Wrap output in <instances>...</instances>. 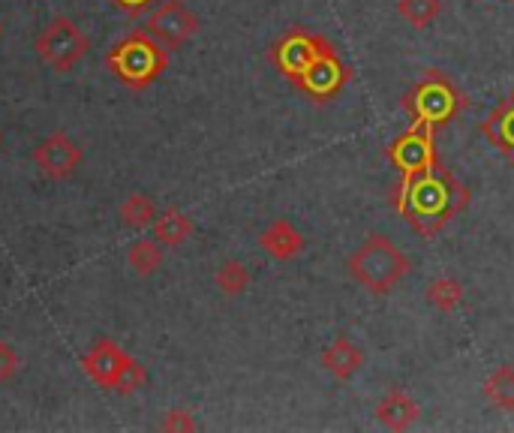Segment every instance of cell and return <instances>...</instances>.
Listing matches in <instances>:
<instances>
[{
    "label": "cell",
    "instance_id": "cell-21",
    "mask_svg": "<svg viewBox=\"0 0 514 433\" xmlns=\"http://www.w3.org/2000/svg\"><path fill=\"white\" fill-rule=\"evenodd\" d=\"M397 13L418 31L430 28L439 13H442V0H397Z\"/></svg>",
    "mask_w": 514,
    "mask_h": 433
},
{
    "label": "cell",
    "instance_id": "cell-23",
    "mask_svg": "<svg viewBox=\"0 0 514 433\" xmlns=\"http://www.w3.org/2000/svg\"><path fill=\"white\" fill-rule=\"evenodd\" d=\"M22 370V358L13 343L0 340V382H13Z\"/></svg>",
    "mask_w": 514,
    "mask_h": 433
},
{
    "label": "cell",
    "instance_id": "cell-24",
    "mask_svg": "<svg viewBox=\"0 0 514 433\" xmlns=\"http://www.w3.org/2000/svg\"><path fill=\"white\" fill-rule=\"evenodd\" d=\"M196 427L199 424H196V418L187 409H169L166 418L160 421V430H169V433H190Z\"/></svg>",
    "mask_w": 514,
    "mask_h": 433
},
{
    "label": "cell",
    "instance_id": "cell-2",
    "mask_svg": "<svg viewBox=\"0 0 514 433\" xmlns=\"http://www.w3.org/2000/svg\"><path fill=\"white\" fill-rule=\"evenodd\" d=\"M400 106L406 109L412 124L436 133V130L448 127L466 109V97L460 94V88L454 85V79L448 73L427 70L400 97Z\"/></svg>",
    "mask_w": 514,
    "mask_h": 433
},
{
    "label": "cell",
    "instance_id": "cell-27",
    "mask_svg": "<svg viewBox=\"0 0 514 433\" xmlns=\"http://www.w3.org/2000/svg\"><path fill=\"white\" fill-rule=\"evenodd\" d=\"M511 4H514V0H511Z\"/></svg>",
    "mask_w": 514,
    "mask_h": 433
},
{
    "label": "cell",
    "instance_id": "cell-4",
    "mask_svg": "<svg viewBox=\"0 0 514 433\" xmlns=\"http://www.w3.org/2000/svg\"><path fill=\"white\" fill-rule=\"evenodd\" d=\"M346 268H349L352 280L358 286H364L367 292L388 295L397 283H403V277L409 274L412 262L388 235H370L349 256Z\"/></svg>",
    "mask_w": 514,
    "mask_h": 433
},
{
    "label": "cell",
    "instance_id": "cell-10",
    "mask_svg": "<svg viewBox=\"0 0 514 433\" xmlns=\"http://www.w3.org/2000/svg\"><path fill=\"white\" fill-rule=\"evenodd\" d=\"M130 361H133V355L124 352L115 340H97L88 349V355L82 358V367L100 388L115 391V385H118V379H121V373L127 370Z\"/></svg>",
    "mask_w": 514,
    "mask_h": 433
},
{
    "label": "cell",
    "instance_id": "cell-6",
    "mask_svg": "<svg viewBox=\"0 0 514 433\" xmlns=\"http://www.w3.org/2000/svg\"><path fill=\"white\" fill-rule=\"evenodd\" d=\"M88 52H91V40L67 16H55L37 37V55L55 73H70L85 61Z\"/></svg>",
    "mask_w": 514,
    "mask_h": 433
},
{
    "label": "cell",
    "instance_id": "cell-25",
    "mask_svg": "<svg viewBox=\"0 0 514 433\" xmlns=\"http://www.w3.org/2000/svg\"><path fill=\"white\" fill-rule=\"evenodd\" d=\"M157 4V0H112V7L115 10H121L124 16H130V19H136V16H142L145 10H151Z\"/></svg>",
    "mask_w": 514,
    "mask_h": 433
},
{
    "label": "cell",
    "instance_id": "cell-16",
    "mask_svg": "<svg viewBox=\"0 0 514 433\" xmlns=\"http://www.w3.org/2000/svg\"><path fill=\"white\" fill-rule=\"evenodd\" d=\"M154 238L166 247H181L190 235H193V220L178 211V208H166L163 214H157L154 220Z\"/></svg>",
    "mask_w": 514,
    "mask_h": 433
},
{
    "label": "cell",
    "instance_id": "cell-19",
    "mask_svg": "<svg viewBox=\"0 0 514 433\" xmlns=\"http://www.w3.org/2000/svg\"><path fill=\"white\" fill-rule=\"evenodd\" d=\"M121 223L127 226V229H148V226H154V220H157V205H154V199L151 196H145V193H130L127 199H124V205H121Z\"/></svg>",
    "mask_w": 514,
    "mask_h": 433
},
{
    "label": "cell",
    "instance_id": "cell-1",
    "mask_svg": "<svg viewBox=\"0 0 514 433\" xmlns=\"http://www.w3.org/2000/svg\"><path fill=\"white\" fill-rule=\"evenodd\" d=\"M469 202H472L469 187L460 184L454 172L442 166V160H436L424 175L412 181V187L394 202V208L400 217L409 220L412 232L433 241L454 217H460L469 208Z\"/></svg>",
    "mask_w": 514,
    "mask_h": 433
},
{
    "label": "cell",
    "instance_id": "cell-17",
    "mask_svg": "<svg viewBox=\"0 0 514 433\" xmlns=\"http://www.w3.org/2000/svg\"><path fill=\"white\" fill-rule=\"evenodd\" d=\"M127 265H130L139 277L157 274L160 265H163L160 241H157V238H139V241H133L130 250H127Z\"/></svg>",
    "mask_w": 514,
    "mask_h": 433
},
{
    "label": "cell",
    "instance_id": "cell-15",
    "mask_svg": "<svg viewBox=\"0 0 514 433\" xmlns=\"http://www.w3.org/2000/svg\"><path fill=\"white\" fill-rule=\"evenodd\" d=\"M484 397L499 412H514V364H499L484 379Z\"/></svg>",
    "mask_w": 514,
    "mask_h": 433
},
{
    "label": "cell",
    "instance_id": "cell-26",
    "mask_svg": "<svg viewBox=\"0 0 514 433\" xmlns=\"http://www.w3.org/2000/svg\"><path fill=\"white\" fill-rule=\"evenodd\" d=\"M0 37H4V22H0Z\"/></svg>",
    "mask_w": 514,
    "mask_h": 433
},
{
    "label": "cell",
    "instance_id": "cell-7",
    "mask_svg": "<svg viewBox=\"0 0 514 433\" xmlns=\"http://www.w3.org/2000/svg\"><path fill=\"white\" fill-rule=\"evenodd\" d=\"M433 130H424L418 124H412L403 136H397L391 145H388V160L394 163V169L400 172V187H397V196H391V202H397L418 175H424L439 157H436V148H433Z\"/></svg>",
    "mask_w": 514,
    "mask_h": 433
},
{
    "label": "cell",
    "instance_id": "cell-22",
    "mask_svg": "<svg viewBox=\"0 0 514 433\" xmlns=\"http://www.w3.org/2000/svg\"><path fill=\"white\" fill-rule=\"evenodd\" d=\"M145 382H148V370H145V364H139V361L133 358V361L127 364V370L121 373V379H118L115 391H118V394H124V397H130V394H136Z\"/></svg>",
    "mask_w": 514,
    "mask_h": 433
},
{
    "label": "cell",
    "instance_id": "cell-20",
    "mask_svg": "<svg viewBox=\"0 0 514 433\" xmlns=\"http://www.w3.org/2000/svg\"><path fill=\"white\" fill-rule=\"evenodd\" d=\"M250 268L244 265V262H238V259H226L220 268H217V274H214V283H217V289L223 292V295H229V298H238V295H244L247 292V286H250Z\"/></svg>",
    "mask_w": 514,
    "mask_h": 433
},
{
    "label": "cell",
    "instance_id": "cell-8",
    "mask_svg": "<svg viewBox=\"0 0 514 433\" xmlns=\"http://www.w3.org/2000/svg\"><path fill=\"white\" fill-rule=\"evenodd\" d=\"M145 31L160 46L175 52V49H181L187 40H193L199 34V16L184 4V0H163V4L148 16Z\"/></svg>",
    "mask_w": 514,
    "mask_h": 433
},
{
    "label": "cell",
    "instance_id": "cell-5",
    "mask_svg": "<svg viewBox=\"0 0 514 433\" xmlns=\"http://www.w3.org/2000/svg\"><path fill=\"white\" fill-rule=\"evenodd\" d=\"M337 49L322 37L313 34L307 28H292L286 31L274 46H271V64L292 82L298 85L313 67H319L328 55H334Z\"/></svg>",
    "mask_w": 514,
    "mask_h": 433
},
{
    "label": "cell",
    "instance_id": "cell-13",
    "mask_svg": "<svg viewBox=\"0 0 514 433\" xmlns=\"http://www.w3.org/2000/svg\"><path fill=\"white\" fill-rule=\"evenodd\" d=\"M259 247L277 259V262H289L304 250V235L289 223V220H274L262 235H259Z\"/></svg>",
    "mask_w": 514,
    "mask_h": 433
},
{
    "label": "cell",
    "instance_id": "cell-18",
    "mask_svg": "<svg viewBox=\"0 0 514 433\" xmlns=\"http://www.w3.org/2000/svg\"><path fill=\"white\" fill-rule=\"evenodd\" d=\"M424 298L439 313H454L463 304V286L454 277H433L424 289Z\"/></svg>",
    "mask_w": 514,
    "mask_h": 433
},
{
    "label": "cell",
    "instance_id": "cell-12",
    "mask_svg": "<svg viewBox=\"0 0 514 433\" xmlns=\"http://www.w3.org/2000/svg\"><path fill=\"white\" fill-rule=\"evenodd\" d=\"M421 415L418 400L406 388H388L376 403V421L385 430H409Z\"/></svg>",
    "mask_w": 514,
    "mask_h": 433
},
{
    "label": "cell",
    "instance_id": "cell-3",
    "mask_svg": "<svg viewBox=\"0 0 514 433\" xmlns=\"http://www.w3.org/2000/svg\"><path fill=\"white\" fill-rule=\"evenodd\" d=\"M106 67L124 88L148 91L169 67V49L160 46L148 31H133L109 49Z\"/></svg>",
    "mask_w": 514,
    "mask_h": 433
},
{
    "label": "cell",
    "instance_id": "cell-11",
    "mask_svg": "<svg viewBox=\"0 0 514 433\" xmlns=\"http://www.w3.org/2000/svg\"><path fill=\"white\" fill-rule=\"evenodd\" d=\"M481 136L502 154L508 166H514V91L481 121Z\"/></svg>",
    "mask_w": 514,
    "mask_h": 433
},
{
    "label": "cell",
    "instance_id": "cell-9",
    "mask_svg": "<svg viewBox=\"0 0 514 433\" xmlns=\"http://www.w3.org/2000/svg\"><path fill=\"white\" fill-rule=\"evenodd\" d=\"M85 160V151L79 148V142H73L64 130H55L52 136H46L37 148H34V163L37 169L52 178V181H64L70 175L79 172Z\"/></svg>",
    "mask_w": 514,
    "mask_h": 433
},
{
    "label": "cell",
    "instance_id": "cell-14",
    "mask_svg": "<svg viewBox=\"0 0 514 433\" xmlns=\"http://www.w3.org/2000/svg\"><path fill=\"white\" fill-rule=\"evenodd\" d=\"M361 364H364V352L349 337H337L331 346L322 349V367L340 382L352 379L361 370Z\"/></svg>",
    "mask_w": 514,
    "mask_h": 433
}]
</instances>
